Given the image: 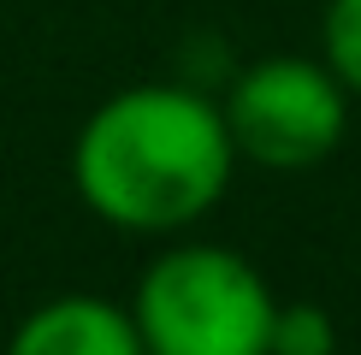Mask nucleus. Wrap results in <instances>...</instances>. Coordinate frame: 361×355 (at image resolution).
Listing matches in <instances>:
<instances>
[{
    "label": "nucleus",
    "instance_id": "f03ea898",
    "mask_svg": "<svg viewBox=\"0 0 361 355\" xmlns=\"http://www.w3.org/2000/svg\"><path fill=\"white\" fill-rule=\"evenodd\" d=\"M273 290L237 249L178 243L137 278L130 320L148 355H267Z\"/></svg>",
    "mask_w": 361,
    "mask_h": 355
},
{
    "label": "nucleus",
    "instance_id": "f257e3e1",
    "mask_svg": "<svg viewBox=\"0 0 361 355\" xmlns=\"http://www.w3.org/2000/svg\"><path fill=\"white\" fill-rule=\"evenodd\" d=\"M237 172L225 113L184 83L107 95L71 142V184L118 231H184L214 213Z\"/></svg>",
    "mask_w": 361,
    "mask_h": 355
},
{
    "label": "nucleus",
    "instance_id": "20e7f679",
    "mask_svg": "<svg viewBox=\"0 0 361 355\" xmlns=\"http://www.w3.org/2000/svg\"><path fill=\"white\" fill-rule=\"evenodd\" d=\"M6 355H148L130 308L107 296H54L18 320Z\"/></svg>",
    "mask_w": 361,
    "mask_h": 355
},
{
    "label": "nucleus",
    "instance_id": "39448f33",
    "mask_svg": "<svg viewBox=\"0 0 361 355\" xmlns=\"http://www.w3.org/2000/svg\"><path fill=\"white\" fill-rule=\"evenodd\" d=\"M267 355H338V325L320 302H290L273 308V337Z\"/></svg>",
    "mask_w": 361,
    "mask_h": 355
},
{
    "label": "nucleus",
    "instance_id": "423d86ee",
    "mask_svg": "<svg viewBox=\"0 0 361 355\" xmlns=\"http://www.w3.org/2000/svg\"><path fill=\"white\" fill-rule=\"evenodd\" d=\"M320 59L338 71V83L361 95V0H326L320 18Z\"/></svg>",
    "mask_w": 361,
    "mask_h": 355
},
{
    "label": "nucleus",
    "instance_id": "7ed1b4c3",
    "mask_svg": "<svg viewBox=\"0 0 361 355\" xmlns=\"http://www.w3.org/2000/svg\"><path fill=\"white\" fill-rule=\"evenodd\" d=\"M219 113L237 142V160H255V166H273V172H302V166H320L343 142L350 89L338 83V71L326 59L273 54L231 83Z\"/></svg>",
    "mask_w": 361,
    "mask_h": 355
}]
</instances>
